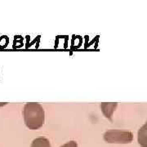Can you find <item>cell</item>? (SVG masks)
I'll return each mask as SVG.
<instances>
[{"label": "cell", "mask_w": 147, "mask_h": 147, "mask_svg": "<svg viewBox=\"0 0 147 147\" xmlns=\"http://www.w3.org/2000/svg\"><path fill=\"white\" fill-rule=\"evenodd\" d=\"M138 143L142 147H147V124L145 123L138 131Z\"/></svg>", "instance_id": "4"}, {"label": "cell", "mask_w": 147, "mask_h": 147, "mask_svg": "<svg viewBox=\"0 0 147 147\" xmlns=\"http://www.w3.org/2000/svg\"><path fill=\"white\" fill-rule=\"evenodd\" d=\"M30 147H52L49 140L45 137H38L32 142Z\"/></svg>", "instance_id": "5"}, {"label": "cell", "mask_w": 147, "mask_h": 147, "mask_svg": "<svg viewBox=\"0 0 147 147\" xmlns=\"http://www.w3.org/2000/svg\"><path fill=\"white\" fill-rule=\"evenodd\" d=\"M118 106L117 103H101L100 105V108L103 115L105 116V118L112 119V116Z\"/></svg>", "instance_id": "3"}, {"label": "cell", "mask_w": 147, "mask_h": 147, "mask_svg": "<svg viewBox=\"0 0 147 147\" xmlns=\"http://www.w3.org/2000/svg\"><path fill=\"white\" fill-rule=\"evenodd\" d=\"M7 105V103H0V106H3V105Z\"/></svg>", "instance_id": "8"}, {"label": "cell", "mask_w": 147, "mask_h": 147, "mask_svg": "<svg viewBox=\"0 0 147 147\" xmlns=\"http://www.w3.org/2000/svg\"><path fill=\"white\" fill-rule=\"evenodd\" d=\"M60 147H79L78 144L75 141H69V142H66L65 144L62 145Z\"/></svg>", "instance_id": "7"}, {"label": "cell", "mask_w": 147, "mask_h": 147, "mask_svg": "<svg viewBox=\"0 0 147 147\" xmlns=\"http://www.w3.org/2000/svg\"><path fill=\"white\" fill-rule=\"evenodd\" d=\"M9 42V38L8 37L3 35V36L0 37V48H5Z\"/></svg>", "instance_id": "6"}, {"label": "cell", "mask_w": 147, "mask_h": 147, "mask_svg": "<svg viewBox=\"0 0 147 147\" xmlns=\"http://www.w3.org/2000/svg\"><path fill=\"white\" fill-rule=\"evenodd\" d=\"M23 118L28 128L31 130H37L44 124V109L39 103H26L23 108Z\"/></svg>", "instance_id": "1"}, {"label": "cell", "mask_w": 147, "mask_h": 147, "mask_svg": "<svg viewBox=\"0 0 147 147\" xmlns=\"http://www.w3.org/2000/svg\"><path fill=\"white\" fill-rule=\"evenodd\" d=\"M103 139L105 142L111 144H128L133 140V133L129 131L111 129L104 133Z\"/></svg>", "instance_id": "2"}]
</instances>
